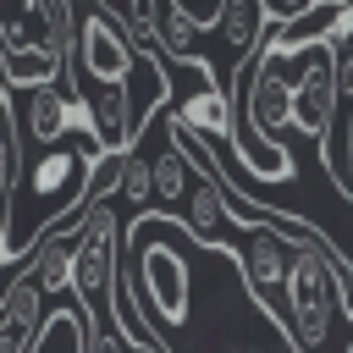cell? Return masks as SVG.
Returning <instances> with one entry per match:
<instances>
[{
    "label": "cell",
    "mask_w": 353,
    "mask_h": 353,
    "mask_svg": "<svg viewBox=\"0 0 353 353\" xmlns=\"http://www.w3.org/2000/svg\"><path fill=\"white\" fill-rule=\"evenodd\" d=\"M110 199H116V204L143 210V204L154 199V154L127 149V160H121V182H116V193H110Z\"/></svg>",
    "instance_id": "277c9868"
},
{
    "label": "cell",
    "mask_w": 353,
    "mask_h": 353,
    "mask_svg": "<svg viewBox=\"0 0 353 353\" xmlns=\"http://www.w3.org/2000/svg\"><path fill=\"white\" fill-rule=\"evenodd\" d=\"M50 287L33 276V270H17L11 287H6V309H0V353H33L44 325H50Z\"/></svg>",
    "instance_id": "6da1fadb"
},
{
    "label": "cell",
    "mask_w": 353,
    "mask_h": 353,
    "mask_svg": "<svg viewBox=\"0 0 353 353\" xmlns=\"http://www.w3.org/2000/svg\"><path fill=\"white\" fill-rule=\"evenodd\" d=\"M33 353H105V336H99L94 309H83L77 298L55 303V314H50V325H44V336H39Z\"/></svg>",
    "instance_id": "3957f363"
},
{
    "label": "cell",
    "mask_w": 353,
    "mask_h": 353,
    "mask_svg": "<svg viewBox=\"0 0 353 353\" xmlns=\"http://www.w3.org/2000/svg\"><path fill=\"white\" fill-rule=\"evenodd\" d=\"M210 28L221 33V44H226L243 66L276 39V22H270V6H265V0H215Z\"/></svg>",
    "instance_id": "7a4b0ae2"
},
{
    "label": "cell",
    "mask_w": 353,
    "mask_h": 353,
    "mask_svg": "<svg viewBox=\"0 0 353 353\" xmlns=\"http://www.w3.org/2000/svg\"><path fill=\"white\" fill-rule=\"evenodd\" d=\"M265 6H270V22H276V28H292V22L309 17L320 0H265Z\"/></svg>",
    "instance_id": "5b68a950"
}]
</instances>
